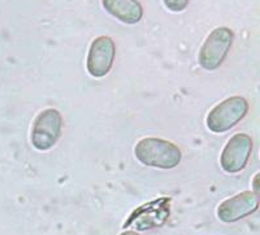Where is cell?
<instances>
[{"instance_id": "obj_1", "label": "cell", "mask_w": 260, "mask_h": 235, "mask_svg": "<svg viewBox=\"0 0 260 235\" xmlns=\"http://www.w3.org/2000/svg\"><path fill=\"white\" fill-rule=\"evenodd\" d=\"M134 156L145 166L162 171L175 169L182 161V151L177 144L157 137H145L137 142Z\"/></svg>"}, {"instance_id": "obj_11", "label": "cell", "mask_w": 260, "mask_h": 235, "mask_svg": "<svg viewBox=\"0 0 260 235\" xmlns=\"http://www.w3.org/2000/svg\"><path fill=\"white\" fill-rule=\"evenodd\" d=\"M120 235H139L137 231H133V230H126V231L121 232Z\"/></svg>"}, {"instance_id": "obj_8", "label": "cell", "mask_w": 260, "mask_h": 235, "mask_svg": "<svg viewBox=\"0 0 260 235\" xmlns=\"http://www.w3.org/2000/svg\"><path fill=\"white\" fill-rule=\"evenodd\" d=\"M104 11L125 25H136L143 17V7L138 0H102Z\"/></svg>"}, {"instance_id": "obj_6", "label": "cell", "mask_w": 260, "mask_h": 235, "mask_svg": "<svg viewBox=\"0 0 260 235\" xmlns=\"http://www.w3.org/2000/svg\"><path fill=\"white\" fill-rule=\"evenodd\" d=\"M116 57V44L111 37L102 36L91 42L86 59L87 73L96 80L110 73Z\"/></svg>"}, {"instance_id": "obj_2", "label": "cell", "mask_w": 260, "mask_h": 235, "mask_svg": "<svg viewBox=\"0 0 260 235\" xmlns=\"http://www.w3.org/2000/svg\"><path fill=\"white\" fill-rule=\"evenodd\" d=\"M250 109L247 99L241 95L226 97L216 104L206 117V126L213 134H224L246 117Z\"/></svg>"}, {"instance_id": "obj_9", "label": "cell", "mask_w": 260, "mask_h": 235, "mask_svg": "<svg viewBox=\"0 0 260 235\" xmlns=\"http://www.w3.org/2000/svg\"><path fill=\"white\" fill-rule=\"evenodd\" d=\"M189 2L190 0H162L166 8L175 13L183 12L187 8V6H189Z\"/></svg>"}, {"instance_id": "obj_7", "label": "cell", "mask_w": 260, "mask_h": 235, "mask_svg": "<svg viewBox=\"0 0 260 235\" xmlns=\"http://www.w3.org/2000/svg\"><path fill=\"white\" fill-rule=\"evenodd\" d=\"M259 208V195L252 191H243L225 199L217 207L216 216L221 222L234 223L251 216Z\"/></svg>"}, {"instance_id": "obj_5", "label": "cell", "mask_w": 260, "mask_h": 235, "mask_svg": "<svg viewBox=\"0 0 260 235\" xmlns=\"http://www.w3.org/2000/svg\"><path fill=\"white\" fill-rule=\"evenodd\" d=\"M252 138L246 132H237L224 146L220 166L226 174H238L247 166L252 153Z\"/></svg>"}, {"instance_id": "obj_4", "label": "cell", "mask_w": 260, "mask_h": 235, "mask_svg": "<svg viewBox=\"0 0 260 235\" xmlns=\"http://www.w3.org/2000/svg\"><path fill=\"white\" fill-rule=\"evenodd\" d=\"M234 41V32L226 26H219L210 32L202 44L198 55L201 68L207 72L217 71L224 64Z\"/></svg>"}, {"instance_id": "obj_3", "label": "cell", "mask_w": 260, "mask_h": 235, "mask_svg": "<svg viewBox=\"0 0 260 235\" xmlns=\"http://www.w3.org/2000/svg\"><path fill=\"white\" fill-rule=\"evenodd\" d=\"M64 118L56 108H46L34 118L30 143L39 152H47L56 146L62 132Z\"/></svg>"}, {"instance_id": "obj_10", "label": "cell", "mask_w": 260, "mask_h": 235, "mask_svg": "<svg viewBox=\"0 0 260 235\" xmlns=\"http://www.w3.org/2000/svg\"><path fill=\"white\" fill-rule=\"evenodd\" d=\"M252 192L259 195V173L255 174L254 177V190H252Z\"/></svg>"}]
</instances>
